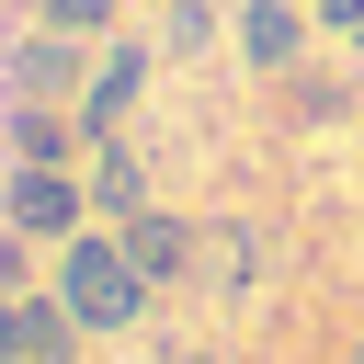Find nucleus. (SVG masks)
Returning a JSON list of instances; mask_svg holds the SVG:
<instances>
[{"label": "nucleus", "mask_w": 364, "mask_h": 364, "mask_svg": "<svg viewBox=\"0 0 364 364\" xmlns=\"http://www.w3.org/2000/svg\"><path fill=\"white\" fill-rule=\"evenodd\" d=\"M80 182H91V216H114V228L148 205V171H136V148H125V136H91V171H80Z\"/></svg>", "instance_id": "7"}, {"label": "nucleus", "mask_w": 364, "mask_h": 364, "mask_svg": "<svg viewBox=\"0 0 364 364\" xmlns=\"http://www.w3.org/2000/svg\"><path fill=\"white\" fill-rule=\"evenodd\" d=\"M23 284H34V239H23V228H0V296H23Z\"/></svg>", "instance_id": "10"}, {"label": "nucleus", "mask_w": 364, "mask_h": 364, "mask_svg": "<svg viewBox=\"0 0 364 364\" xmlns=\"http://www.w3.org/2000/svg\"><path fill=\"white\" fill-rule=\"evenodd\" d=\"M114 11H125V0H34V23H46V34H80V46L114 34Z\"/></svg>", "instance_id": "9"}, {"label": "nucleus", "mask_w": 364, "mask_h": 364, "mask_svg": "<svg viewBox=\"0 0 364 364\" xmlns=\"http://www.w3.org/2000/svg\"><path fill=\"white\" fill-rule=\"evenodd\" d=\"M80 318H68V296L57 284H23V296H0V353L11 364H80Z\"/></svg>", "instance_id": "4"}, {"label": "nucleus", "mask_w": 364, "mask_h": 364, "mask_svg": "<svg viewBox=\"0 0 364 364\" xmlns=\"http://www.w3.org/2000/svg\"><path fill=\"white\" fill-rule=\"evenodd\" d=\"M80 80H91L80 34H46V23H23V34L0 46V91H11V102H80Z\"/></svg>", "instance_id": "3"}, {"label": "nucleus", "mask_w": 364, "mask_h": 364, "mask_svg": "<svg viewBox=\"0 0 364 364\" xmlns=\"http://www.w3.org/2000/svg\"><path fill=\"white\" fill-rule=\"evenodd\" d=\"M136 91H148V46H102L91 57V80H80V136H125V114H136Z\"/></svg>", "instance_id": "5"}, {"label": "nucleus", "mask_w": 364, "mask_h": 364, "mask_svg": "<svg viewBox=\"0 0 364 364\" xmlns=\"http://www.w3.org/2000/svg\"><path fill=\"white\" fill-rule=\"evenodd\" d=\"M296 46H307V11L296 0H250L239 11V57L250 68H296Z\"/></svg>", "instance_id": "8"}, {"label": "nucleus", "mask_w": 364, "mask_h": 364, "mask_svg": "<svg viewBox=\"0 0 364 364\" xmlns=\"http://www.w3.org/2000/svg\"><path fill=\"white\" fill-rule=\"evenodd\" d=\"M353 364H364V353H353Z\"/></svg>", "instance_id": "12"}, {"label": "nucleus", "mask_w": 364, "mask_h": 364, "mask_svg": "<svg viewBox=\"0 0 364 364\" xmlns=\"http://www.w3.org/2000/svg\"><path fill=\"white\" fill-rule=\"evenodd\" d=\"M0 228H23V239H80L91 228V182L68 171V159H11L0 171Z\"/></svg>", "instance_id": "2"}, {"label": "nucleus", "mask_w": 364, "mask_h": 364, "mask_svg": "<svg viewBox=\"0 0 364 364\" xmlns=\"http://www.w3.org/2000/svg\"><path fill=\"white\" fill-rule=\"evenodd\" d=\"M57 296H68V318H80L91 341H114V330H136L148 273L125 262V239H114V228H80V239H57Z\"/></svg>", "instance_id": "1"}, {"label": "nucleus", "mask_w": 364, "mask_h": 364, "mask_svg": "<svg viewBox=\"0 0 364 364\" xmlns=\"http://www.w3.org/2000/svg\"><path fill=\"white\" fill-rule=\"evenodd\" d=\"M114 239H125V262L148 273V296H159V284H182V273H193V250H205V239H193L182 216H159V205H136Z\"/></svg>", "instance_id": "6"}, {"label": "nucleus", "mask_w": 364, "mask_h": 364, "mask_svg": "<svg viewBox=\"0 0 364 364\" xmlns=\"http://www.w3.org/2000/svg\"><path fill=\"white\" fill-rule=\"evenodd\" d=\"M0 364H11V353H0Z\"/></svg>", "instance_id": "13"}, {"label": "nucleus", "mask_w": 364, "mask_h": 364, "mask_svg": "<svg viewBox=\"0 0 364 364\" xmlns=\"http://www.w3.org/2000/svg\"><path fill=\"white\" fill-rule=\"evenodd\" d=\"M318 23L330 34H364V0H318Z\"/></svg>", "instance_id": "11"}]
</instances>
